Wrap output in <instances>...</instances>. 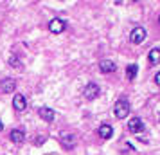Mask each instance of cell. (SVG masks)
I'll return each instance as SVG.
<instances>
[{
  "mask_svg": "<svg viewBox=\"0 0 160 155\" xmlns=\"http://www.w3.org/2000/svg\"><path fill=\"white\" fill-rule=\"evenodd\" d=\"M131 106H130V101L126 99V97H121L119 101L115 103V106H113V114H115L117 119H124L128 117V114H130Z\"/></svg>",
  "mask_w": 160,
  "mask_h": 155,
  "instance_id": "1",
  "label": "cell"
},
{
  "mask_svg": "<svg viewBox=\"0 0 160 155\" xmlns=\"http://www.w3.org/2000/svg\"><path fill=\"white\" fill-rule=\"evenodd\" d=\"M146 36H148V33H146L144 27H135V29L130 33V42L135 44V45H138V44H142V42L146 40Z\"/></svg>",
  "mask_w": 160,
  "mask_h": 155,
  "instance_id": "2",
  "label": "cell"
},
{
  "mask_svg": "<svg viewBox=\"0 0 160 155\" xmlns=\"http://www.w3.org/2000/svg\"><path fill=\"white\" fill-rule=\"evenodd\" d=\"M99 94H101V89H99V85H97V83H88L87 87H85V90H83V96L87 97L88 101L95 99Z\"/></svg>",
  "mask_w": 160,
  "mask_h": 155,
  "instance_id": "3",
  "label": "cell"
},
{
  "mask_svg": "<svg viewBox=\"0 0 160 155\" xmlns=\"http://www.w3.org/2000/svg\"><path fill=\"white\" fill-rule=\"evenodd\" d=\"M67 27L65 20H61V18H54L49 22V31H51L52 34H59V33H63Z\"/></svg>",
  "mask_w": 160,
  "mask_h": 155,
  "instance_id": "4",
  "label": "cell"
},
{
  "mask_svg": "<svg viewBox=\"0 0 160 155\" xmlns=\"http://www.w3.org/2000/svg\"><path fill=\"white\" fill-rule=\"evenodd\" d=\"M144 121L140 117H131L130 119V123H128V130H130L131 133H140V132H144Z\"/></svg>",
  "mask_w": 160,
  "mask_h": 155,
  "instance_id": "5",
  "label": "cell"
},
{
  "mask_svg": "<svg viewBox=\"0 0 160 155\" xmlns=\"http://www.w3.org/2000/svg\"><path fill=\"white\" fill-rule=\"evenodd\" d=\"M76 135L74 133H61V137H59V142H61V146L65 148V150H72L76 146Z\"/></svg>",
  "mask_w": 160,
  "mask_h": 155,
  "instance_id": "6",
  "label": "cell"
},
{
  "mask_svg": "<svg viewBox=\"0 0 160 155\" xmlns=\"http://www.w3.org/2000/svg\"><path fill=\"white\" fill-rule=\"evenodd\" d=\"M13 108L16 112H23L27 108V101H25L23 94H15V97H13Z\"/></svg>",
  "mask_w": 160,
  "mask_h": 155,
  "instance_id": "7",
  "label": "cell"
},
{
  "mask_svg": "<svg viewBox=\"0 0 160 155\" xmlns=\"http://www.w3.org/2000/svg\"><path fill=\"white\" fill-rule=\"evenodd\" d=\"M38 116L43 121H47V123H52L54 117H56V112L52 110V108H49V106H42V108H38Z\"/></svg>",
  "mask_w": 160,
  "mask_h": 155,
  "instance_id": "8",
  "label": "cell"
},
{
  "mask_svg": "<svg viewBox=\"0 0 160 155\" xmlns=\"http://www.w3.org/2000/svg\"><path fill=\"white\" fill-rule=\"evenodd\" d=\"M15 89H16V81L13 78H6L4 81L0 83V90L4 94H11V92H15Z\"/></svg>",
  "mask_w": 160,
  "mask_h": 155,
  "instance_id": "9",
  "label": "cell"
},
{
  "mask_svg": "<svg viewBox=\"0 0 160 155\" xmlns=\"http://www.w3.org/2000/svg\"><path fill=\"white\" fill-rule=\"evenodd\" d=\"M99 70L102 74H112L117 70V65L112 61V59H102L101 63H99Z\"/></svg>",
  "mask_w": 160,
  "mask_h": 155,
  "instance_id": "10",
  "label": "cell"
},
{
  "mask_svg": "<svg viewBox=\"0 0 160 155\" xmlns=\"http://www.w3.org/2000/svg\"><path fill=\"white\" fill-rule=\"evenodd\" d=\"M9 139H11V142H15V144H22L23 141H25V132H23V130H20V128L11 130V133H9Z\"/></svg>",
  "mask_w": 160,
  "mask_h": 155,
  "instance_id": "11",
  "label": "cell"
},
{
  "mask_svg": "<svg viewBox=\"0 0 160 155\" xmlns=\"http://www.w3.org/2000/svg\"><path fill=\"white\" fill-rule=\"evenodd\" d=\"M97 133H99V137H102V139H110L112 135H113V128H112V125H108V123H104V125L99 126V130H97Z\"/></svg>",
  "mask_w": 160,
  "mask_h": 155,
  "instance_id": "12",
  "label": "cell"
},
{
  "mask_svg": "<svg viewBox=\"0 0 160 155\" xmlns=\"http://www.w3.org/2000/svg\"><path fill=\"white\" fill-rule=\"evenodd\" d=\"M148 59H149V63H151V65H157V63H158V61H160V49H158V47H155V49L149 51Z\"/></svg>",
  "mask_w": 160,
  "mask_h": 155,
  "instance_id": "13",
  "label": "cell"
},
{
  "mask_svg": "<svg viewBox=\"0 0 160 155\" xmlns=\"http://www.w3.org/2000/svg\"><path fill=\"white\" fill-rule=\"evenodd\" d=\"M137 72H138V67L135 65V63H130V65L126 67V78L128 80H135V76H137Z\"/></svg>",
  "mask_w": 160,
  "mask_h": 155,
  "instance_id": "14",
  "label": "cell"
},
{
  "mask_svg": "<svg viewBox=\"0 0 160 155\" xmlns=\"http://www.w3.org/2000/svg\"><path fill=\"white\" fill-rule=\"evenodd\" d=\"M9 65L13 67V69H22V61H20L18 56H11L9 58Z\"/></svg>",
  "mask_w": 160,
  "mask_h": 155,
  "instance_id": "15",
  "label": "cell"
},
{
  "mask_svg": "<svg viewBox=\"0 0 160 155\" xmlns=\"http://www.w3.org/2000/svg\"><path fill=\"white\" fill-rule=\"evenodd\" d=\"M45 141H47V137H45V135H38V139L34 141V144H36V146H40V144H43Z\"/></svg>",
  "mask_w": 160,
  "mask_h": 155,
  "instance_id": "16",
  "label": "cell"
},
{
  "mask_svg": "<svg viewBox=\"0 0 160 155\" xmlns=\"http://www.w3.org/2000/svg\"><path fill=\"white\" fill-rule=\"evenodd\" d=\"M155 83L160 87V72H157V76H155Z\"/></svg>",
  "mask_w": 160,
  "mask_h": 155,
  "instance_id": "17",
  "label": "cell"
},
{
  "mask_svg": "<svg viewBox=\"0 0 160 155\" xmlns=\"http://www.w3.org/2000/svg\"><path fill=\"white\" fill-rule=\"evenodd\" d=\"M2 130H4V125H2V121H0V132H2Z\"/></svg>",
  "mask_w": 160,
  "mask_h": 155,
  "instance_id": "18",
  "label": "cell"
},
{
  "mask_svg": "<svg viewBox=\"0 0 160 155\" xmlns=\"http://www.w3.org/2000/svg\"><path fill=\"white\" fill-rule=\"evenodd\" d=\"M158 23H160V16H158Z\"/></svg>",
  "mask_w": 160,
  "mask_h": 155,
  "instance_id": "19",
  "label": "cell"
}]
</instances>
